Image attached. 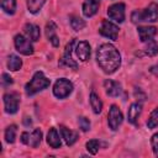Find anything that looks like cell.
Returning <instances> with one entry per match:
<instances>
[{
  "label": "cell",
  "mask_w": 158,
  "mask_h": 158,
  "mask_svg": "<svg viewBox=\"0 0 158 158\" xmlns=\"http://www.w3.org/2000/svg\"><path fill=\"white\" fill-rule=\"evenodd\" d=\"M146 53L149 56V57H154L157 53H158V44L154 40H149L146 42Z\"/></svg>",
  "instance_id": "obj_26"
},
{
  "label": "cell",
  "mask_w": 158,
  "mask_h": 158,
  "mask_svg": "<svg viewBox=\"0 0 158 158\" xmlns=\"http://www.w3.org/2000/svg\"><path fill=\"white\" fill-rule=\"evenodd\" d=\"M1 9L9 14V15H14L16 11V0H1Z\"/></svg>",
  "instance_id": "obj_24"
},
{
  "label": "cell",
  "mask_w": 158,
  "mask_h": 158,
  "mask_svg": "<svg viewBox=\"0 0 158 158\" xmlns=\"http://www.w3.org/2000/svg\"><path fill=\"white\" fill-rule=\"evenodd\" d=\"M99 32L104 37H107V38H110L112 41H116L117 40V35H118V27L115 23H112L111 21H109V20H102L101 26L99 28Z\"/></svg>",
  "instance_id": "obj_8"
},
{
  "label": "cell",
  "mask_w": 158,
  "mask_h": 158,
  "mask_svg": "<svg viewBox=\"0 0 158 158\" xmlns=\"http://www.w3.org/2000/svg\"><path fill=\"white\" fill-rule=\"evenodd\" d=\"M47 143H48L52 148H54V149L60 147L62 142H60V138H59V135H58L57 128H54V127L49 128V131H48V133H47Z\"/></svg>",
  "instance_id": "obj_19"
},
{
  "label": "cell",
  "mask_w": 158,
  "mask_h": 158,
  "mask_svg": "<svg viewBox=\"0 0 158 158\" xmlns=\"http://www.w3.org/2000/svg\"><path fill=\"white\" fill-rule=\"evenodd\" d=\"M100 6V0H84L83 4V14L85 17L94 16Z\"/></svg>",
  "instance_id": "obj_14"
},
{
  "label": "cell",
  "mask_w": 158,
  "mask_h": 158,
  "mask_svg": "<svg viewBox=\"0 0 158 158\" xmlns=\"http://www.w3.org/2000/svg\"><path fill=\"white\" fill-rule=\"evenodd\" d=\"M25 33L28 36L30 40L32 41H38L40 40V36H41V31H40V27L33 25V23H26L25 27Z\"/></svg>",
  "instance_id": "obj_20"
},
{
  "label": "cell",
  "mask_w": 158,
  "mask_h": 158,
  "mask_svg": "<svg viewBox=\"0 0 158 158\" xmlns=\"http://www.w3.org/2000/svg\"><path fill=\"white\" fill-rule=\"evenodd\" d=\"M14 43H15V47L16 49L23 54V56H31L33 53V47L30 42L28 38H26L25 36L22 35H16L15 38H14Z\"/></svg>",
  "instance_id": "obj_6"
},
{
  "label": "cell",
  "mask_w": 158,
  "mask_h": 158,
  "mask_svg": "<svg viewBox=\"0 0 158 158\" xmlns=\"http://www.w3.org/2000/svg\"><path fill=\"white\" fill-rule=\"evenodd\" d=\"M78 123H79V127H80V130H81V131L86 132V131H89V130H90V121H89L86 117L80 116V117L78 118Z\"/></svg>",
  "instance_id": "obj_30"
},
{
  "label": "cell",
  "mask_w": 158,
  "mask_h": 158,
  "mask_svg": "<svg viewBox=\"0 0 158 158\" xmlns=\"http://www.w3.org/2000/svg\"><path fill=\"white\" fill-rule=\"evenodd\" d=\"M142 112V104L141 102H133L131 104L130 109H128V112H127V117H128V122L131 123H136L139 115Z\"/></svg>",
  "instance_id": "obj_17"
},
{
  "label": "cell",
  "mask_w": 158,
  "mask_h": 158,
  "mask_svg": "<svg viewBox=\"0 0 158 158\" xmlns=\"http://www.w3.org/2000/svg\"><path fill=\"white\" fill-rule=\"evenodd\" d=\"M49 84H51L49 79L46 78L42 72H36V73L33 74L32 79L26 84L25 91H26V94H27L28 96H31V95H35L36 93H38V91L46 89L47 86H49Z\"/></svg>",
  "instance_id": "obj_2"
},
{
  "label": "cell",
  "mask_w": 158,
  "mask_h": 158,
  "mask_svg": "<svg viewBox=\"0 0 158 158\" xmlns=\"http://www.w3.org/2000/svg\"><path fill=\"white\" fill-rule=\"evenodd\" d=\"M16 133H17V127L16 125H10L7 126V128L5 130V139L7 143H14L15 138H16Z\"/></svg>",
  "instance_id": "obj_25"
},
{
  "label": "cell",
  "mask_w": 158,
  "mask_h": 158,
  "mask_svg": "<svg viewBox=\"0 0 158 158\" xmlns=\"http://www.w3.org/2000/svg\"><path fill=\"white\" fill-rule=\"evenodd\" d=\"M41 141H42V131L40 128H35L31 133L22 132V135H21V142L30 147H33V148L38 147Z\"/></svg>",
  "instance_id": "obj_5"
},
{
  "label": "cell",
  "mask_w": 158,
  "mask_h": 158,
  "mask_svg": "<svg viewBox=\"0 0 158 158\" xmlns=\"http://www.w3.org/2000/svg\"><path fill=\"white\" fill-rule=\"evenodd\" d=\"M23 123H25V126H31L32 121L30 120V117H25V118H23Z\"/></svg>",
  "instance_id": "obj_35"
},
{
  "label": "cell",
  "mask_w": 158,
  "mask_h": 158,
  "mask_svg": "<svg viewBox=\"0 0 158 158\" xmlns=\"http://www.w3.org/2000/svg\"><path fill=\"white\" fill-rule=\"evenodd\" d=\"M74 42H75V40H72V41L67 44V47H65V49H64V54H63L62 60H60V65H67V67H69V68L77 69V68H78V64L72 59V49H73Z\"/></svg>",
  "instance_id": "obj_11"
},
{
  "label": "cell",
  "mask_w": 158,
  "mask_h": 158,
  "mask_svg": "<svg viewBox=\"0 0 158 158\" xmlns=\"http://www.w3.org/2000/svg\"><path fill=\"white\" fill-rule=\"evenodd\" d=\"M59 130H60L62 137L64 138V141H65V143H67L68 146H73V144L77 142V139H78V133H77L75 131H72V130L67 128L65 126H60Z\"/></svg>",
  "instance_id": "obj_18"
},
{
  "label": "cell",
  "mask_w": 158,
  "mask_h": 158,
  "mask_svg": "<svg viewBox=\"0 0 158 158\" xmlns=\"http://www.w3.org/2000/svg\"><path fill=\"white\" fill-rule=\"evenodd\" d=\"M12 83H14L12 78H11L9 74L4 73V74H2V85H5V86H9V85H11Z\"/></svg>",
  "instance_id": "obj_32"
},
{
  "label": "cell",
  "mask_w": 158,
  "mask_h": 158,
  "mask_svg": "<svg viewBox=\"0 0 158 158\" xmlns=\"http://www.w3.org/2000/svg\"><path fill=\"white\" fill-rule=\"evenodd\" d=\"M157 126H158V107H156L151 112V115L148 117V121H147V127L148 128H156Z\"/></svg>",
  "instance_id": "obj_28"
},
{
  "label": "cell",
  "mask_w": 158,
  "mask_h": 158,
  "mask_svg": "<svg viewBox=\"0 0 158 158\" xmlns=\"http://www.w3.org/2000/svg\"><path fill=\"white\" fill-rule=\"evenodd\" d=\"M57 31V26L53 21H49L47 25H46V36L47 38L49 40V42L53 44V47H58L59 46V38L56 33Z\"/></svg>",
  "instance_id": "obj_16"
},
{
  "label": "cell",
  "mask_w": 158,
  "mask_h": 158,
  "mask_svg": "<svg viewBox=\"0 0 158 158\" xmlns=\"http://www.w3.org/2000/svg\"><path fill=\"white\" fill-rule=\"evenodd\" d=\"M4 105H5V111L7 114L17 112L20 105V95L17 93H6L4 95Z\"/></svg>",
  "instance_id": "obj_7"
},
{
  "label": "cell",
  "mask_w": 158,
  "mask_h": 158,
  "mask_svg": "<svg viewBox=\"0 0 158 158\" xmlns=\"http://www.w3.org/2000/svg\"><path fill=\"white\" fill-rule=\"evenodd\" d=\"M44 2L46 0H27V9L31 14H37L42 9Z\"/></svg>",
  "instance_id": "obj_23"
},
{
  "label": "cell",
  "mask_w": 158,
  "mask_h": 158,
  "mask_svg": "<svg viewBox=\"0 0 158 158\" xmlns=\"http://www.w3.org/2000/svg\"><path fill=\"white\" fill-rule=\"evenodd\" d=\"M22 65V60L20 59V57H17L16 54H10L7 58V68L12 72H16L21 68Z\"/></svg>",
  "instance_id": "obj_21"
},
{
  "label": "cell",
  "mask_w": 158,
  "mask_h": 158,
  "mask_svg": "<svg viewBox=\"0 0 158 158\" xmlns=\"http://www.w3.org/2000/svg\"><path fill=\"white\" fill-rule=\"evenodd\" d=\"M151 144H152V149L154 152V154L158 157V133H154L151 138Z\"/></svg>",
  "instance_id": "obj_31"
},
{
  "label": "cell",
  "mask_w": 158,
  "mask_h": 158,
  "mask_svg": "<svg viewBox=\"0 0 158 158\" xmlns=\"http://www.w3.org/2000/svg\"><path fill=\"white\" fill-rule=\"evenodd\" d=\"M137 32H138L139 40L142 42H147L149 40H153V37L157 35V28L154 26H138Z\"/></svg>",
  "instance_id": "obj_13"
},
{
  "label": "cell",
  "mask_w": 158,
  "mask_h": 158,
  "mask_svg": "<svg viewBox=\"0 0 158 158\" xmlns=\"http://www.w3.org/2000/svg\"><path fill=\"white\" fill-rule=\"evenodd\" d=\"M122 120H123V116H122V112L118 109V106L111 105L110 110H109V115H107V121H109L110 128L112 131H116L120 127V125L122 123Z\"/></svg>",
  "instance_id": "obj_4"
},
{
  "label": "cell",
  "mask_w": 158,
  "mask_h": 158,
  "mask_svg": "<svg viewBox=\"0 0 158 158\" xmlns=\"http://www.w3.org/2000/svg\"><path fill=\"white\" fill-rule=\"evenodd\" d=\"M107 15L111 20L121 23L125 21V5L122 2L118 4H114L111 6H109L107 9Z\"/></svg>",
  "instance_id": "obj_9"
},
{
  "label": "cell",
  "mask_w": 158,
  "mask_h": 158,
  "mask_svg": "<svg viewBox=\"0 0 158 158\" xmlns=\"http://www.w3.org/2000/svg\"><path fill=\"white\" fill-rule=\"evenodd\" d=\"M149 72L153 74V75H156L157 78H158V63L156 64V65H153V67H151L149 68Z\"/></svg>",
  "instance_id": "obj_34"
},
{
  "label": "cell",
  "mask_w": 158,
  "mask_h": 158,
  "mask_svg": "<svg viewBox=\"0 0 158 158\" xmlns=\"http://www.w3.org/2000/svg\"><path fill=\"white\" fill-rule=\"evenodd\" d=\"M96 62L106 74H112L121 65V56L115 46L102 43L96 49Z\"/></svg>",
  "instance_id": "obj_1"
},
{
  "label": "cell",
  "mask_w": 158,
  "mask_h": 158,
  "mask_svg": "<svg viewBox=\"0 0 158 158\" xmlns=\"http://www.w3.org/2000/svg\"><path fill=\"white\" fill-rule=\"evenodd\" d=\"M73 91V84L65 78L58 79L53 85V94L58 99H65Z\"/></svg>",
  "instance_id": "obj_3"
},
{
  "label": "cell",
  "mask_w": 158,
  "mask_h": 158,
  "mask_svg": "<svg viewBox=\"0 0 158 158\" xmlns=\"http://www.w3.org/2000/svg\"><path fill=\"white\" fill-rule=\"evenodd\" d=\"M99 148H100V142L98 139H91V141L86 142V149L90 154H96Z\"/></svg>",
  "instance_id": "obj_29"
},
{
  "label": "cell",
  "mask_w": 158,
  "mask_h": 158,
  "mask_svg": "<svg viewBox=\"0 0 158 158\" xmlns=\"http://www.w3.org/2000/svg\"><path fill=\"white\" fill-rule=\"evenodd\" d=\"M90 105H91V109L95 114H100L101 110H102V102L100 100V98L93 91L90 94Z\"/></svg>",
  "instance_id": "obj_22"
},
{
  "label": "cell",
  "mask_w": 158,
  "mask_h": 158,
  "mask_svg": "<svg viewBox=\"0 0 158 158\" xmlns=\"http://www.w3.org/2000/svg\"><path fill=\"white\" fill-rule=\"evenodd\" d=\"M75 53L78 56V58L81 60V62H86L90 57V46L86 41H81L77 44V48H75Z\"/></svg>",
  "instance_id": "obj_15"
},
{
  "label": "cell",
  "mask_w": 158,
  "mask_h": 158,
  "mask_svg": "<svg viewBox=\"0 0 158 158\" xmlns=\"http://www.w3.org/2000/svg\"><path fill=\"white\" fill-rule=\"evenodd\" d=\"M104 88H105V91H106V94L109 96L116 98V96H120L122 94L121 84L117 83V81H114L111 79H106L104 81Z\"/></svg>",
  "instance_id": "obj_12"
},
{
  "label": "cell",
  "mask_w": 158,
  "mask_h": 158,
  "mask_svg": "<svg viewBox=\"0 0 158 158\" xmlns=\"http://www.w3.org/2000/svg\"><path fill=\"white\" fill-rule=\"evenodd\" d=\"M141 21H146V22L158 21V5L152 2L143 11H141Z\"/></svg>",
  "instance_id": "obj_10"
},
{
  "label": "cell",
  "mask_w": 158,
  "mask_h": 158,
  "mask_svg": "<svg viewBox=\"0 0 158 158\" xmlns=\"http://www.w3.org/2000/svg\"><path fill=\"white\" fill-rule=\"evenodd\" d=\"M131 20H132V22L133 23H138V22H141V11H133L132 12V15H131Z\"/></svg>",
  "instance_id": "obj_33"
},
{
  "label": "cell",
  "mask_w": 158,
  "mask_h": 158,
  "mask_svg": "<svg viewBox=\"0 0 158 158\" xmlns=\"http://www.w3.org/2000/svg\"><path fill=\"white\" fill-rule=\"evenodd\" d=\"M70 26L74 31H80L85 27V21L78 16H72L70 17Z\"/></svg>",
  "instance_id": "obj_27"
}]
</instances>
